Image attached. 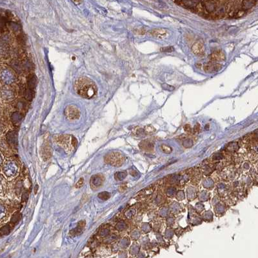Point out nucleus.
Here are the masks:
<instances>
[{
    "mask_svg": "<svg viewBox=\"0 0 258 258\" xmlns=\"http://www.w3.org/2000/svg\"><path fill=\"white\" fill-rule=\"evenodd\" d=\"M26 84H27V88L34 90L37 85V77L35 74H30L27 77L26 79Z\"/></svg>",
    "mask_w": 258,
    "mask_h": 258,
    "instance_id": "14",
    "label": "nucleus"
},
{
    "mask_svg": "<svg viewBox=\"0 0 258 258\" xmlns=\"http://www.w3.org/2000/svg\"><path fill=\"white\" fill-rule=\"evenodd\" d=\"M161 86L163 87V89L166 90H169V91H172L173 90H174V87L173 86L169 85L168 84H166V83H163V84L161 85Z\"/></svg>",
    "mask_w": 258,
    "mask_h": 258,
    "instance_id": "25",
    "label": "nucleus"
},
{
    "mask_svg": "<svg viewBox=\"0 0 258 258\" xmlns=\"http://www.w3.org/2000/svg\"><path fill=\"white\" fill-rule=\"evenodd\" d=\"M152 36L159 39H164L169 36V31L165 29H155L150 31Z\"/></svg>",
    "mask_w": 258,
    "mask_h": 258,
    "instance_id": "11",
    "label": "nucleus"
},
{
    "mask_svg": "<svg viewBox=\"0 0 258 258\" xmlns=\"http://www.w3.org/2000/svg\"><path fill=\"white\" fill-rule=\"evenodd\" d=\"M74 89L78 95L86 99L93 98L97 93V86L96 83L86 77L78 78L74 83Z\"/></svg>",
    "mask_w": 258,
    "mask_h": 258,
    "instance_id": "1",
    "label": "nucleus"
},
{
    "mask_svg": "<svg viewBox=\"0 0 258 258\" xmlns=\"http://www.w3.org/2000/svg\"><path fill=\"white\" fill-rule=\"evenodd\" d=\"M64 116L69 120L78 119L80 116V111L74 105H70L64 109Z\"/></svg>",
    "mask_w": 258,
    "mask_h": 258,
    "instance_id": "6",
    "label": "nucleus"
},
{
    "mask_svg": "<svg viewBox=\"0 0 258 258\" xmlns=\"http://www.w3.org/2000/svg\"><path fill=\"white\" fill-rule=\"evenodd\" d=\"M256 1H243L241 2V9L243 10H248L251 9L256 5Z\"/></svg>",
    "mask_w": 258,
    "mask_h": 258,
    "instance_id": "20",
    "label": "nucleus"
},
{
    "mask_svg": "<svg viewBox=\"0 0 258 258\" xmlns=\"http://www.w3.org/2000/svg\"><path fill=\"white\" fill-rule=\"evenodd\" d=\"M84 184V179H83V177H81L80 179L78 180V181L76 183H75V187L76 188H80L81 187H82V186Z\"/></svg>",
    "mask_w": 258,
    "mask_h": 258,
    "instance_id": "24",
    "label": "nucleus"
},
{
    "mask_svg": "<svg viewBox=\"0 0 258 258\" xmlns=\"http://www.w3.org/2000/svg\"><path fill=\"white\" fill-rule=\"evenodd\" d=\"M105 161L107 163L114 166H119L123 164L124 158L118 152H112L105 155Z\"/></svg>",
    "mask_w": 258,
    "mask_h": 258,
    "instance_id": "4",
    "label": "nucleus"
},
{
    "mask_svg": "<svg viewBox=\"0 0 258 258\" xmlns=\"http://www.w3.org/2000/svg\"><path fill=\"white\" fill-rule=\"evenodd\" d=\"M160 51L161 52H167L170 53L174 51V48L172 46H168V47H163L160 48Z\"/></svg>",
    "mask_w": 258,
    "mask_h": 258,
    "instance_id": "22",
    "label": "nucleus"
},
{
    "mask_svg": "<svg viewBox=\"0 0 258 258\" xmlns=\"http://www.w3.org/2000/svg\"><path fill=\"white\" fill-rule=\"evenodd\" d=\"M192 51L193 53L195 54L201 56L204 54V51H205V47H204V43L202 40H199L196 41L193 44L192 47Z\"/></svg>",
    "mask_w": 258,
    "mask_h": 258,
    "instance_id": "10",
    "label": "nucleus"
},
{
    "mask_svg": "<svg viewBox=\"0 0 258 258\" xmlns=\"http://www.w3.org/2000/svg\"><path fill=\"white\" fill-rule=\"evenodd\" d=\"M104 176L101 174H96L90 178V187L93 189H97L100 188L103 184Z\"/></svg>",
    "mask_w": 258,
    "mask_h": 258,
    "instance_id": "8",
    "label": "nucleus"
},
{
    "mask_svg": "<svg viewBox=\"0 0 258 258\" xmlns=\"http://www.w3.org/2000/svg\"><path fill=\"white\" fill-rule=\"evenodd\" d=\"M54 141L68 151L73 150L78 144L77 139L70 135H58L54 136Z\"/></svg>",
    "mask_w": 258,
    "mask_h": 258,
    "instance_id": "3",
    "label": "nucleus"
},
{
    "mask_svg": "<svg viewBox=\"0 0 258 258\" xmlns=\"http://www.w3.org/2000/svg\"><path fill=\"white\" fill-rule=\"evenodd\" d=\"M23 118V116L22 114L20 112H14L11 114L10 116L12 123L16 127L20 126Z\"/></svg>",
    "mask_w": 258,
    "mask_h": 258,
    "instance_id": "13",
    "label": "nucleus"
},
{
    "mask_svg": "<svg viewBox=\"0 0 258 258\" xmlns=\"http://www.w3.org/2000/svg\"><path fill=\"white\" fill-rule=\"evenodd\" d=\"M20 170V165L16 159H11L1 163L2 175L7 179H14L19 174Z\"/></svg>",
    "mask_w": 258,
    "mask_h": 258,
    "instance_id": "2",
    "label": "nucleus"
},
{
    "mask_svg": "<svg viewBox=\"0 0 258 258\" xmlns=\"http://www.w3.org/2000/svg\"><path fill=\"white\" fill-rule=\"evenodd\" d=\"M254 150H255L256 152H258V145H256L255 147H254Z\"/></svg>",
    "mask_w": 258,
    "mask_h": 258,
    "instance_id": "28",
    "label": "nucleus"
},
{
    "mask_svg": "<svg viewBox=\"0 0 258 258\" xmlns=\"http://www.w3.org/2000/svg\"><path fill=\"white\" fill-rule=\"evenodd\" d=\"M97 197L102 200H107L111 198V194L108 192H101L98 194Z\"/></svg>",
    "mask_w": 258,
    "mask_h": 258,
    "instance_id": "21",
    "label": "nucleus"
},
{
    "mask_svg": "<svg viewBox=\"0 0 258 258\" xmlns=\"http://www.w3.org/2000/svg\"><path fill=\"white\" fill-rule=\"evenodd\" d=\"M254 133H255V136L258 138V129L255 131V132H254Z\"/></svg>",
    "mask_w": 258,
    "mask_h": 258,
    "instance_id": "29",
    "label": "nucleus"
},
{
    "mask_svg": "<svg viewBox=\"0 0 258 258\" xmlns=\"http://www.w3.org/2000/svg\"><path fill=\"white\" fill-rule=\"evenodd\" d=\"M7 145L12 150L16 149L18 145V132L15 130H10L5 136Z\"/></svg>",
    "mask_w": 258,
    "mask_h": 258,
    "instance_id": "5",
    "label": "nucleus"
},
{
    "mask_svg": "<svg viewBox=\"0 0 258 258\" xmlns=\"http://www.w3.org/2000/svg\"><path fill=\"white\" fill-rule=\"evenodd\" d=\"M225 58L226 57L225 53L221 51H214L209 56V59L211 62H221V61L225 60Z\"/></svg>",
    "mask_w": 258,
    "mask_h": 258,
    "instance_id": "12",
    "label": "nucleus"
},
{
    "mask_svg": "<svg viewBox=\"0 0 258 258\" xmlns=\"http://www.w3.org/2000/svg\"><path fill=\"white\" fill-rule=\"evenodd\" d=\"M34 94H35L34 90L30 89L27 88V87H26V89L25 90L24 96L26 100L31 101L34 98Z\"/></svg>",
    "mask_w": 258,
    "mask_h": 258,
    "instance_id": "19",
    "label": "nucleus"
},
{
    "mask_svg": "<svg viewBox=\"0 0 258 258\" xmlns=\"http://www.w3.org/2000/svg\"><path fill=\"white\" fill-rule=\"evenodd\" d=\"M154 130V128L152 126H151V125H148V126L145 127V131L147 132H152Z\"/></svg>",
    "mask_w": 258,
    "mask_h": 258,
    "instance_id": "26",
    "label": "nucleus"
},
{
    "mask_svg": "<svg viewBox=\"0 0 258 258\" xmlns=\"http://www.w3.org/2000/svg\"><path fill=\"white\" fill-rule=\"evenodd\" d=\"M126 175H127L126 173H124L123 172H116L114 176H115V178L116 180H121L124 179L125 176H126Z\"/></svg>",
    "mask_w": 258,
    "mask_h": 258,
    "instance_id": "23",
    "label": "nucleus"
},
{
    "mask_svg": "<svg viewBox=\"0 0 258 258\" xmlns=\"http://www.w3.org/2000/svg\"><path fill=\"white\" fill-rule=\"evenodd\" d=\"M14 225H13V224L11 223L10 222L8 224H7V225H5L4 226H3L1 228V234L2 235V236L3 235L9 234L11 230L14 228Z\"/></svg>",
    "mask_w": 258,
    "mask_h": 258,
    "instance_id": "18",
    "label": "nucleus"
},
{
    "mask_svg": "<svg viewBox=\"0 0 258 258\" xmlns=\"http://www.w3.org/2000/svg\"><path fill=\"white\" fill-rule=\"evenodd\" d=\"M15 107L17 108L18 111H25L26 108H27V103H26V101L20 100L16 101V105H15Z\"/></svg>",
    "mask_w": 258,
    "mask_h": 258,
    "instance_id": "17",
    "label": "nucleus"
},
{
    "mask_svg": "<svg viewBox=\"0 0 258 258\" xmlns=\"http://www.w3.org/2000/svg\"><path fill=\"white\" fill-rule=\"evenodd\" d=\"M85 226V222L84 221H81L80 222H79L76 228L74 229L73 230H72V232H73V234H73V236H76V235L80 234L82 232L83 229H84Z\"/></svg>",
    "mask_w": 258,
    "mask_h": 258,
    "instance_id": "16",
    "label": "nucleus"
},
{
    "mask_svg": "<svg viewBox=\"0 0 258 258\" xmlns=\"http://www.w3.org/2000/svg\"><path fill=\"white\" fill-rule=\"evenodd\" d=\"M223 65L221 64L214 62H210L204 64L203 70L208 74H214L221 70Z\"/></svg>",
    "mask_w": 258,
    "mask_h": 258,
    "instance_id": "7",
    "label": "nucleus"
},
{
    "mask_svg": "<svg viewBox=\"0 0 258 258\" xmlns=\"http://www.w3.org/2000/svg\"><path fill=\"white\" fill-rule=\"evenodd\" d=\"M42 153H43V157L45 159H48L51 157V147L49 145L47 141L44 143L42 149Z\"/></svg>",
    "mask_w": 258,
    "mask_h": 258,
    "instance_id": "15",
    "label": "nucleus"
},
{
    "mask_svg": "<svg viewBox=\"0 0 258 258\" xmlns=\"http://www.w3.org/2000/svg\"><path fill=\"white\" fill-rule=\"evenodd\" d=\"M202 4L204 10H206L207 13L214 14L218 8L219 1H203Z\"/></svg>",
    "mask_w": 258,
    "mask_h": 258,
    "instance_id": "9",
    "label": "nucleus"
},
{
    "mask_svg": "<svg viewBox=\"0 0 258 258\" xmlns=\"http://www.w3.org/2000/svg\"><path fill=\"white\" fill-rule=\"evenodd\" d=\"M185 129L186 131H191V126H190V125H186L185 126Z\"/></svg>",
    "mask_w": 258,
    "mask_h": 258,
    "instance_id": "27",
    "label": "nucleus"
}]
</instances>
